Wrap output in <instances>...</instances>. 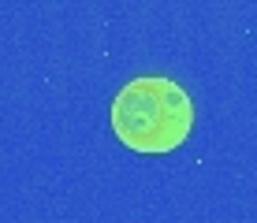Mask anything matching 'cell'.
I'll return each mask as SVG.
<instances>
[{"mask_svg": "<svg viewBox=\"0 0 257 223\" xmlns=\"http://www.w3.org/2000/svg\"><path fill=\"white\" fill-rule=\"evenodd\" d=\"M194 104L175 78H131L112 101V130L135 153H172L190 138Z\"/></svg>", "mask_w": 257, "mask_h": 223, "instance_id": "obj_1", "label": "cell"}]
</instances>
